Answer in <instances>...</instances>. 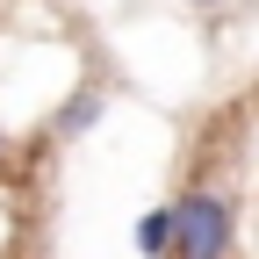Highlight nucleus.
<instances>
[{"label":"nucleus","instance_id":"f257e3e1","mask_svg":"<svg viewBox=\"0 0 259 259\" xmlns=\"http://www.w3.org/2000/svg\"><path fill=\"white\" fill-rule=\"evenodd\" d=\"M238 209L223 187H187L173 202V259H231Z\"/></svg>","mask_w":259,"mask_h":259},{"label":"nucleus","instance_id":"20e7f679","mask_svg":"<svg viewBox=\"0 0 259 259\" xmlns=\"http://www.w3.org/2000/svg\"><path fill=\"white\" fill-rule=\"evenodd\" d=\"M0 158H8V130H0Z\"/></svg>","mask_w":259,"mask_h":259},{"label":"nucleus","instance_id":"f03ea898","mask_svg":"<svg viewBox=\"0 0 259 259\" xmlns=\"http://www.w3.org/2000/svg\"><path fill=\"white\" fill-rule=\"evenodd\" d=\"M137 252L144 259H173V202H158L137 216Z\"/></svg>","mask_w":259,"mask_h":259},{"label":"nucleus","instance_id":"7ed1b4c3","mask_svg":"<svg viewBox=\"0 0 259 259\" xmlns=\"http://www.w3.org/2000/svg\"><path fill=\"white\" fill-rule=\"evenodd\" d=\"M87 122H101V94H79V101L65 108V115H58V137H79Z\"/></svg>","mask_w":259,"mask_h":259}]
</instances>
